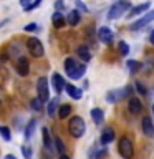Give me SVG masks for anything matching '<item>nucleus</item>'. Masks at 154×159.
<instances>
[{
  "mask_svg": "<svg viewBox=\"0 0 154 159\" xmlns=\"http://www.w3.org/2000/svg\"><path fill=\"white\" fill-rule=\"evenodd\" d=\"M68 131L73 138H81L84 131H86V124H84L83 118L81 116H73L70 118V123H68Z\"/></svg>",
  "mask_w": 154,
  "mask_h": 159,
  "instance_id": "obj_1",
  "label": "nucleus"
},
{
  "mask_svg": "<svg viewBox=\"0 0 154 159\" xmlns=\"http://www.w3.org/2000/svg\"><path fill=\"white\" fill-rule=\"evenodd\" d=\"M118 151H119V154L123 156V159H133V156H134V146H133L131 138L123 136L121 139H119V143H118Z\"/></svg>",
  "mask_w": 154,
  "mask_h": 159,
  "instance_id": "obj_2",
  "label": "nucleus"
},
{
  "mask_svg": "<svg viewBox=\"0 0 154 159\" xmlns=\"http://www.w3.org/2000/svg\"><path fill=\"white\" fill-rule=\"evenodd\" d=\"M129 7H131L129 0H119V2H116L111 8H109L108 18H109V20H116V18H119L124 12H126V10H129Z\"/></svg>",
  "mask_w": 154,
  "mask_h": 159,
  "instance_id": "obj_3",
  "label": "nucleus"
},
{
  "mask_svg": "<svg viewBox=\"0 0 154 159\" xmlns=\"http://www.w3.org/2000/svg\"><path fill=\"white\" fill-rule=\"evenodd\" d=\"M27 48H28V52L33 55L35 58H42L43 55H45V48H43V45L42 42H40L38 38H28L27 40Z\"/></svg>",
  "mask_w": 154,
  "mask_h": 159,
  "instance_id": "obj_4",
  "label": "nucleus"
},
{
  "mask_svg": "<svg viewBox=\"0 0 154 159\" xmlns=\"http://www.w3.org/2000/svg\"><path fill=\"white\" fill-rule=\"evenodd\" d=\"M37 93H38V98L42 99V101H48V98H50V91H48V80L42 76L37 81Z\"/></svg>",
  "mask_w": 154,
  "mask_h": 159,
  "instance_id": "obj_5",
  "label": "nucleus"
},
{
  "mask_svg": "<svg viewBox=\"0 0 154 159\" xmlns=\"http://www.w3.org/2000/svg\"><path fill=\"white\" fill-rule=\"evenodd\" d=\"M152 20H154V10L147 12L143 18H139V20H136L134 23H131V25H129V30H133V32H134V30H141L143 27H146L147 23H151Z\"/></svg>",
  "mask_w": 154,
  "mask_h": 159,
  "instance_id": "obj_6",
  "label": "nucleus"
},
{
  "mask_svg": "<svg viewBox=\"0 0 154 159\" xmlns=\"http://www.w3.org/2000/svg\"><path fill=\"white\" fill-rule=\"evenodd\" d=\"M52 84H53V89H55V93H61L65 86H66V83H65V80L63 76L60 73H53V76H52Z\"/></svg>",
  "mask_w": 154,
  "mask_h": 159,
  "instance_id": "obj_7",
  "label": "nucleus"
},
{
  "mask_svg": "<svg viewBox=\"0 0 154 159\" xmlns=\"http://www.w3.org/2000/svg\"><path fill=\"white\" fill-rule=\"evenodd\" d=\"M128 106H129V111H131L133 114H139V113L143 111V103H141V99L136 98V96H131V98H129Z\"/></svg>",
  "mask_w": 154,
  "mask_h": 159,
  "instance_id": "obj_8",
  "label": "nucleus"
},
{
  "mask_svg": "<svg viewBox=\"0 0 154 159\" xmlns=\"http://www.w3.org/2000/svg\"><path fill=\"white\" fill-rule=\"evenodd\" d=\"M98 37H99V40H101L103 43H111L113 42V32L108 27H101V28H99Z\"/></svg>",
  "mask_w": 154,
  "mask_h": 159,
  "instance_id": "obj_9",
  "label": "nucleus"
},
{
  "mask_svg": "<svg viewBox=\"0 0 154 159\" xmlns=\"http://www.w3.org/2000/svg\"><path fill=\"white\" fill-rule=\"evenodd\" d=\"M17 71L20 76H27L28 71H30V63L27 58H20L18 63H17Z\"/></svg>",
  "mask_w": 154,
  "mask_h": 159,
  "instance_id": "obj_10",
  "label": "nucleus"
},
{
  "mask_svg": "<svg viewBox=\"0 0 154 159\" xmlns=\"http://www.w3.org/2000/svg\"><path fill=\"white\" fill-rule=\"evenodd\" d=\"M114 136H116V134H114V129L113 128H106L101 133V144L103 146H108V144L114 139Z\"/></svg>",
  "mask_w": 154,
  "mask_h": 159,
  "instance_id": "obj_11",
  "label": "nucleus"
},
{
  "mask_svg": "<svg viewBox=\"0 0 154 159\" xmlns=\"http://www.w3.org/2000/svg\"><path fill=\"white\" fill-rule=\"evenodd\" d=\"M143 131H144L146 136H154V124H152L149 116L143 118Z\"/></svg>",
  "mask_w": 154,
  "mask_h": 159,
  "instance_id": "obj_12",
  "label": "nucleus"
},
{
  "mask_svg": "<svg viewBox=\"0 0 154 159\" xmlns=\"http://www.w3.org/2000/svg\"><path fill=\"white\" fill-rule=\"evenodd\" d=\"M76 53H78V57L81 58L84 63L91 60V53H89V48L86 47V45H79V47L76 48Z\"/></svg>",
  "mask_w": 154,
  "mask_h": 159,
  "instance_id": "obj_13",
  "label": "nucleus"
},
{
  "mask_svg": "<svg viewBox=\"0 0 154 159\" xmlns=\"http://www.w3.org/2000/svg\"><path fill=\"white\" fill-rule=\"evenodd\" d=\"M65 89H66V93H68L73 99H81V96H83V91H81V89L76 88V86H73V84H70V83L65 86Z\"/></svg>",
  "mask_w": 154,
  "mask_h": 159,
  "instance_id": "obj_14",
  "label": "nucleus"
},
{
  "mask_svg": "<svg viewBox=\"0 0 154 159\" xmlns=\"http://www.w3.org/2000/svg\"><path fill=\"white\" fill-rule=\"evenodd\" d=\"M84 71H86V66H84L83 63H81V65L78 63V65H76V68H75L71 73H68V76L71 78V80H79V78H81L83 75H84Z\"/></svg>",
  "mask_w": 154,
  "mask_h": 159,
  "instance_id": "obj_15",
  "label": "nucleus"
},
{
  "mask_svg": "<svg viewBox=\"0 0 154 159\" xmlns=\"http://www.w3.org/2000/svg\"><path fill=\"white\" fill-rule=\"evenodd\" d=\"M52 22H53V25H55L57 28H63L65 23H66V20H65V17H63L61 12H55L53 17H52Z\"/></svg>",
  "mask_w": 154,
  "mask_h": 159,
  "instance_id": "obj_16",
  "label": "nucleus"
},
{
  "mask_svg": "<svg viewBox=\"0 0 154 159\" xmlns=\"http://www.w3.org/2000/svg\"><path fill=\"white\" fill-rule=\"evenodd\" d=\"M79 20H81V13H79L78 10H71V12L68 13V23L71 25V27H76L79 23Z\"/></svg>",
  "mask_w": 154,
  "mask_h": 159,
  "instance_id": "obj_17",
  "label": "nucleus"
},
{
  "mask_svg": "<svg viewBox=\"0 0 154 159\" xmlns=\"http://www.w3.org/2000/svg\"><path fill=\"white\" fill-rule=\"evenodd\" d=\"M42 133H43V144H45V148L52 151V149H53V141H55V139H52V136H50L48 128H43V129H42Z\"/></svg>",
  "mask_w": 154,
  "mask_h": 159,
  "instance_id": "obj_18",
  "label": "nucleus"
},
{
  "mask_svg": "<svg viewBox=\"0 0 154 159\" xmlns=\"http://www.w3.org/2000/svg\"><path fill=\"white\" fill-rule=\"evenodd\" d=\"M91 118H93V121L96 123V124H101V123L104 121V113H103V109H99V108L91 109Z\"/></svg>",
  "mask_w": 154,
  "mask_h": 159,
  "instance_id": "obj_19",
  "label": "nucleus"
},
{
  "mask_svg": "<svg viewBox=\"0 0 154 159\" xmlns=\"http://www.w3.org/2000/svg\"><path fill=\"white\" fill-rule=\"evenodd\" d=\"M146 10H149V3H141V5H138V7H134L131 12L128 13V17H136V15H141L143 12H146Z\"/></svg>",
  "mask_w": 154,
  "mask_h": 159,
  "instance_id": "obj_20",
  "label": "nucleus"
},
{
  "mask_svg": "<svg viewBox=\"0 0 154 159\" xmlns=\"http://www.w3.org/2000/svg\"><path fill=\"white\" fill-rule=\"evenodd\" d=\"M70 113H71V106L70 104H60V108H58V118L60 119L68 118Z\"/></svg>",
  "mask_w": 154,
  "mask_h": 159,
  "instance_id": "obj_21",
  "label": "nucleus"
},
{
  "mask_svg": "<svg viewBox=\"0 0 154 159\" xmlns=\"http://www.w3.org/2000/svg\"><path fill=\"white\" fill-rule=\"evenodd\" d=\"M76 60H75V58H66V60H65V71H66V75L68 73H71L73 71V70L75 68H76Z\"/></svg>",
  "mask_w": 154,
  "mask_h": 159,
  "instance_id": "obj_22",
  "label": "nucleus"
},
{
  "mask_svg": "<svg viewBox=\"0 0 154 159\" xmlns=\"http://www.w3.org/2000/svg\"><path fill=\"white\" fill-rule=\"evenodd\" d=\"M57 108H60L58 106V99L57 98H53V99H50V103H48V116H55V111H57Z\"/></svg>",
  "mask_w": 154,
  "mask_h": 159,
  "instance_id": "obj_23",
  "label": "nucleus"
},
{
  "mask_svg": "<svg viewBox=\"0 0 154 159\" xmlns=\"http://www.w3.org/2000/svg\"><path fill=\"white\" fill-rule=\"evenodd\" d=\"M30 106H32L33 111H42V108H43V101L40 98H33L32 101H30Z\"/></svg>",
  "mask_w": 154,
  "mask_h": 159,
  "instance_id": "obj_24",
  "label": "nucleus"
},
{
  "mask_svg": "<svg viewBox=\"0 0 154 159\" xmlns=\"http://www.w3.org/2000/svg\"><path fill=\"white\" fill-rule=\"evenodd\" d=\"M128 66H129V71L134 73V71H139L143 65H141V61H136V60H129V61H128Z\"/></svg>",
  "mask_w": 154,
  "mask_h": 159,
  "instance_id": "obj_25",
  "label": "nucleus"
},
{
  "mask_svg": "<svg viewBox=\"0 0 154 159\" xmlns=\"http://www.w3.org/2000/svg\"><path fill=\"white\" fill-rule=\"evenodd\" d=\"M118 50H119V55H121V57H126V55H129V45H128L126 42H119Z\"/></svg>",
  "mask_w": 154,
  "mask_h": 159,
  "instance_id": "obj_26",
  "label": "nucleus"
},
{
  "mask_svg": "<svg viewBox=\"0 0 154 159\" xmlns=\"http://www.w3.org/2000/svg\"><path fill=\"white\" fill-rule=\"evenodd\" d=\"M35 124H37V121H35V119H32V121L28 123V126L25 128V138H27V139H30V138H32V134H33V129H35Z\"/></svg>",
  "mask_w": 154,
  "mask_h": 159,
  "instance_id": "obj_27",
  "label": "nucleus"
},
{
  "mask_svg": "<svg viewBox=\"0 0 154 159\" xmlns=\"http://www.w3.org/2000/svg\"><path fill=\"white\" fill-rule=\"evenodd\" d=\"M0 136H2L5 141H10L12 139V134H10V129L7 126H0Z\"/></svg>",
  "mask_w": 154,
  "mask_h": 159,
  "instance_id": "obj_28",
  "label": "nucleus"
},
{
  "mask_svg": "<svg viewBox=\"0 0 154 159\" xmlns=\"http://www.w3.org/2000/svg\"><path fill=\"white\" fill-rule=\"evenodd\" d=\"M55 146H57V151L60 154H65V144L60 138H55Z\"/></svg>",
  "mask_w": 154,
  "mask_h": 159,
  "instance_id": "obj_29",
  "label": "nucleus"
},
{
  "mask_svg": "<svg viewBox=\"0 0 154 159\" xmlns=\"http://www.w3.org/2000/svg\"><path fill=\"white\" fill-rule=\"evenodd\" d=\"M37 30H38L37 23H28L27 27H25V32H37Z\"/></svg>",
  "mask_w": 154,
  "mask_h": 159,
  "instance_id": "obj_30",
  "label": "nucleus"
},
{
  "mask_svg": "<svg viewBox=\"0 0 154 159\" xmlns=\"http://www.w3.org/2000/svg\"><path fill=\"white\" fill-rule=\"evenodd\" d=\"M136 89H138V91H139V93L143 94V96H144V94H147V89L144 88V86H143L141 83H136Z\"/></svg>",
  "mask_w": 154,
  "mask_h": 159,
  "instance_id": "obj_31",
  "label": "nucleus"
},
{
  "mask_svg": "<svg viewBox=\"0 0 154 159\" xmlns=\"http://www.w3.org/2000/svg\"><path fill=\"white\" fill-rule=\"evenodd\" d=\"M40 3H42V0H33V2H32V5H30V7L27 8V12H30V10H33V8H37Z\"/></svg>",
  "mask_w": 154,
  "mask_h": 159,
  "instance_id": "obj_32",
  "label": "nucleus"
},
{
  "mask_svg": "<svg viewBox=\"0 0 154 159\" xmlns=\"http://www.w3.org/2000/svg\"><path fill=\"white\" fill-rule=\"evenodd\" d=\"M20 5H22V7H23L25 10H27V8L30 7V5H32V0H20Z\"/></svg>",
  "mask_w": 154,
  "mask_h": 159,
  "instance_id": "obj_33",
  "label": "nucleus"
},
{
  "mask_svg": "<svg viewBox=\"0 0 154 159\" xmlns=\"http://www.w3.org/2000/svg\"><path fill=\"white\" fill-rule=\"evenodd\" d=\"M104 156H106V151H104V149H103V151L96 152V156H94V159H101V157H104Z\"/></svg>",
  "mask_w": 154,
  "mask_h": 159,
  "instance_id": "obj_34",
  "label": "nucleus"
},
{
  "mask_svg": "<svg viewBox=\"0 0 154 159\" xmlns=\"http://www.w3.org/2000/svg\"><path fill=\"white\" fill-rule=\"evenodd\" d=\"M65 5H63V2L61 0H58V2H55V8H63Z\"/></svg>",
  "mask_w": 154,
  "mask_h": 159,
  "instance_id": "obj_35",
  "label": "nucleus"
},
{
  "mask_svg": "<svg viewBox=\"0 0 154 159\" xmlns=\"http://www.w3.org/2000/svg\"><path fill=\"white\" fill-rule=\"evenodd\" d=\"M149 42H151V45H154V30L151 32V37H149Z\"/></svg>",
  "mask_w": 154,
  "mask_h": 159,
  "instance_id": "obj_36",
  "label": "nucleus"
},
{
  "mask_svg": "<svg viewBox=\"0 0 154 159\" xmlns=\"http://www.w3.org/2000/svg\"><path fill=\"white\" fill-rule=\"evenodd\" d=\"M76 5H78V8H81V10H86V7H84L83 3H79V2H76Z\"/></svg>",
  "mask_w": 154,
  "mask_h": 159,
  "instance_id": "obj_37",
  "label": "nucleus"
},
{
  "mask_svg": "<svg viewBox=\"0 0 154 159\" xmlns=\"http://www.w3.org/2000/svg\"><path fill=\"white\" fill-rule=\"evenodd\" d=\"M5 159H17V157L12 156V154H7V156H5Z\"/></svg>",
  "mask_w": 154,
  "mask_h": 159,
  "instance_id": "obj_38",
  "label": "nucleus"
},
{
  "mask_svg": "<svg viewBox=\"0 0 154 159\" xmlns=\"http://www.w3.org/2000/svg\"><path fill=\"white\" fill-rule=\"evenodd\" d=\"M60 159H70V157L66 156V154H61V156H60Z\"/></svg>",
  "mask_w": 154,
  "mask_h": 159,
  "instance_id": "obj_39",
  "label": "nucleus"
},
{
  "mask_svg": "<svg viewBox=\"0 0 154 159\" xmlns=\"http://www.w3.org/2000/svg\"><path fill=\"white\" fill-rule=\"evenodd\" d=\"M152 114H154V104H152Z\"/></svg>",
  "mask_w": 154,
  "mask_h": 159,
  "instance_id": "obj_40",
  "label": "nucleus"
}]
</instances>
